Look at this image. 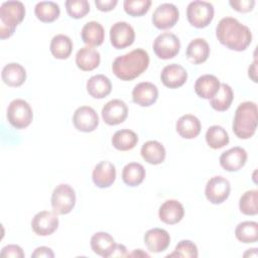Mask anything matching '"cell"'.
I'll list each match as a JSON object with an SVG mask.
<instances>
[{"instance_id":"6da1fadb","label":"cell","mask_w":258,"mask_h":258,"mask_svg":"<svg viewBox=\"0 0 258 258\" xmlns=\"http://www.w3.org/2000/svg\"><path fill=\"white\" fill-rule=\"evenodd\" d=\"M216 36L223 45L235 51L245 50L252 41L250 28L231 16H226L219 21Z\"/></svg>"},{"instance_id":"7a4b0ae2","label":"cell","mask_w":258,"mask_h":258,"mask_svg":"<svg viewBox=\"0 0 258 258\" xmlns=\"http://www.w3.org/2000/svg\"><path fill=\"white\" fill-rule=\"evenodd\" d=\"M149 66V55L142 48L133 49L117 56L112 64L114 75L122 81H132L144 73Z\"/></svg>"},{"instance_id":"3957f363","label":"cell","mask_w":258,"mask_h":258,"mask_svg":"<svg viewBox=\"0 0 258 258\" xmlns=\"http://www.w3.org/2000/svg\"><path fill=\"white\" fill-rule=\"evenodd\" d=\"M258 110L254 102L246 101L241 103L235 112L232 129L240 139L251 138L257 129Z\"/></svg>"},{"instance_id":"277c9868","label":"cell","mask_w":258,"mask_h":258,"mask_svg":"<svg viewBox=\"0 0 258 258\" xmlns=\"http://www.w3.org/2000/svg\"><path fill=\"white\" fill-rule=\"evenodd\" d=\"M25 7L20 1H6L0 6V38L13 35L17 25L24 19Z\"/></svg>"},{"instance_id":"5b68a950","label":"cell","mask_w":258,"mask_h":258,"mask_svg":"<svg viewBox=\"0 0 258 258\" xmlns=\"http://www.w3.org/2000/svg\"><path fill=\"white\" fill-rule=\"evenodd\" d=\"M6 117L14 128L24 129L30 125L33 119L32 108L25 100L14 99L8 105Z\"/></svg>"},{"instance_id":"8992f818","label":"cell","mask_w":258,"mask_h":258,"mask_svg":"<svg viewBox=\"0 0 258 258\" xmlns=\"http://www.w3.org/2000/svg\"><path fill=\"white\" fill-rule=\"evenodd\" d=\"M215 9L208 1H191L186 7L187 21L197 28L207 27L214 18Z\"/></svg>"},{"instance_id":"52a82bcc","label":"cell","mask_w":258,"mask_h":258,"mask_svg":"<svg viewBox=\"0 0 258 258\" xmlns=\"http://www.w3.org/2000/svg\"><path fill=\"white\" fill-rule=\"evenodd\" d=\"M50 204L53 212L57 215H67L71 213L76 205L75 189L68 183L56 185L51 194Z\"/></svg>"},{"instance_id":"ba28073f","label":"cell","mask_w":258,"mask_h":258,"mask_svg":"<svg viewBox=\"0 0 258 258\" xmlns=\"http://www.w3.org/2000/svg\"><path fill=\"white\" fill-rule=\"evenodd\" d=\"M152 47L158 58L169 59L178 54L180 49V41L174 33L162 32L155 37Z\"/></svg>"},{"instance_id":"9c48e42d","label":"cell","mask_w":258,"mask_h":258,"mask_svg":"<svg viewBox=\"0 0 258 258\" xmlns=\"http://www.w3.org/2000/svg\"><path fill=\"white\" fill-rule=\"evenodd\" d=\"M230 191V181L222 175H215L211 177L208 180L205 188L207 200L214 205H220L224 203L229 198Z\"/></svg>"},{"instance_id":"30bf717a","label":"cell","mask_w":258,"mask_h":258,"mask_svg":"<svg viewBox=\"0 0 258 258\" xmlns=\"http://www.w3.org/2000/svg\"><path fill=\"white\" fill-rule=\"evenodd\" d=\"M179 18V11L172 3L158 5L152 14V23L158 29L172 28Z\"/></svg>"},{"instance_id":"8fae6325","label":"cell","mask_w":258,"mask_h":258,"mask_svg":"<svg viewBox=\"0 0 258 258\" xmlns=\"http://www.w3.org/2000/svg\"><path fill=\"white\" fill-rule=\"evenodd\" d=\"M135 40L134 28L126 21H118L110 28V41L113 47L123 49L133 44Z\"/></svg>"},{"instance_id":"7c38bea8","label":"cell","mask_w":258,"mask_h":258,"mask_svg":"<svg viewBox=\"0 0 258 258\" xmlns=\"http://www.w3.org/2000/svg\"><path fill=\"white\" fill-rule=\"evenodd\" d=\"M58 228V218L55 212L41 211L31 220V229L38 236H49Z\"/></svg>"},{"instance_id":"4fadbf2b","label":"cell","mask_w":258,"mask_h":258,"mask_svg":"<svg viewBox=\"0 0 258 258\" xmlns=\"http://www.w3.org/2000/svg\"><path fill=\"white\" fill-rule=\"evenodd\" d=\"M73 124L81 132H93L99 125V116L94 108L81 106L74 112Z\"/></svg>"},{"instance_id":"5bb4252c","label":"cell","mask_w":258,"mask_h":258,"mask_svg":"<svg viewBox=\"0 0 258 258\" xmlns=\"http://www.w3.org/2000/svg\"><path fill=\"white\" fill-rule=\"evenodd\" d=\"M101 114L103 121L106 124L115 126L126 120L128 116V107L124 101L113 99L104 105Z\"/></svg>"},{"instance_id":"9a60e30c","label":"cell","mask_w":258,"mask_h":258,"mask_svg":"<svg viewBox=\"0 0 258 258\" xmlns=\"http://www.w3.org/2000/svg\"><path fill=\"white\" fill-rule=\"evenodd\" d=\"M247 157V151L244 148L235 146L223 152L219 160L221 166L225 170L232 172L241 169L246 164Z\"/></svg>"},{"instance_id":"2e32d148","label":"cell","mask_w":258,"mask_h":258,"mask_svg":"<svg viewBox=\"0 0 258 258\" xmlns=\"http://www.w3.org/2000/svg\"><path fill=\"white\" fill-rule=\"evenodd\" d=\"M160 80L165 87L169 89H177L186 82L187 72L178 63H170L162 69Z\"/></svg>"},{"instance_id":"e0dca14e","label":"cell","mask_w":258,"mask_h":258,"mask_svg":"<svg viewBox=\"0 0 258 258\" xmlns=\"http://www.w3.org/2000/svg\"><path fill=\"white\" fill-rule=\"evenodd\" d=\"M143 240L147 250L152 253L163 252L170 244V236L168 232L161 228L148 230L144 234Z\"/></svg>"},{"instance_id":"ac0fdd59","label":"cell","mask_w":258,"mask_h":258,"mask_svg":"<svg viewBox=\"0 0 258 258\" xmlns=\"http://www.w3.org/2000/svg\"><path fill=\"white\" fill-rule=\"evenodd\" d=\"M158 99V89L150 82H141L132 90V100L141 107H149Z\"/></svg>"},{"instance_id":"d6986e66","label":"cell","mask_w":258,"mask_h":258,"mask_svg":"<svg viewBox=\"0 0 258 258\" xmlns=\"http://www.w3.org/2000/svg\"><path fill=\"white\" fill-rule=\"evenodd\" d=\"M92 179L95 185L100 188L111 186L116 179L115 165L107 160L99 162L93 169Z\"/></svg>"},{"instance_id":"ffe728a7","label":"cell","mask_w":258,"mask_h":258,"mask_svg":"<svg viewBox=\"0 0 258 258\" xmlns=\"http://www.w3.org/2000/svg\"><path fill=\"white\" fill-rule=\"evenodd\" d=\"M184 216V208L177 200L165 201L158 210V217L161 222L167 225L177 224Z\"/></svg>"},{"instance_id":"44dd1931","label":"cell","mask_w":258,"mask_h":258,"mask_svg":"<svg viewBox=\"0 0 258 258\" xmlns=\"http://www.w3.org/2000/svg\"><path fill=\"white\" fill-rule=\"evenodd\" d=\"M90 245L95 254L107 258L112 256L117 243L109 233L97 232L92 236Z\"/></svg>"},{"instance_id":"7402d4cb","label":"cell","mask_w":258,"mask_h":258,"mask_svg":"<svg viewBox=\"0 0 258 258\" xmlns=\"http://www.w3.org/2000/svg\"><path fill=\"white\" fill-rule=\"evenodd\" d=\"M176 132L184 139L196 138L202 129V124L199 118L191 114H185L178 118L175 124Z\"/></svg>"},{"instance_id":"603a6c76","label":"cell","mask_w":258,"mask_h":258,"mask_svg":"<svg viewBox=\"0 0 258 258\" xmlns=\"http://www.w3.org/2000/svg\"><path fill=\"white\" fill-rule=\"evenodd\" d=\"M101 61L100 52L92 46L80 48L76 54V64L84 72H91L97 69Z\"/></svg>"},{"instance_id":"cb8c5ba5","label":"cell","mask_w":258,"mask_h":258,"mask_svg":"<svg viewBox=\"0 0 258 258\" xmlns=\"http://www.w3.org/2000/svg\"><path fill=\"white\" fill-rule=\"evenodd\" d=\"M221 83L214 75H203L195 83V92L202 99H212L219 91Z\"/></svg>"},{"instance_id":"d4e9b609","label":"cell","mask_w":258,"mask_h":258,"mask_svg":"<svg viewBox=\"0 0 258 258\" xmlns=\"http://www.w3.org/2000/svg\"><path fill=\"white\" fill-rule=\"evenodd\" d=\"M81 36L88 46H99L105 39V30L100 22L89 21L83 26Z\"/></svg>"},{"instance_id":"484cf974","label":"cell","mask_w":258,"mask_h":258,"mask_svg":"<svg viewBox=\"0 0 258 258\" xmlns=\"http://www.w3.org/2000/svg\"><path fill=\"white\" fill-rule=\"evenodd\" d=\"M87 91L89 95L95 99H103L112 91V83L110 79L104 75H95L87 82Z\"/></svg>"},{"instance_id":"4316f807","label":"cell","mask_w":258,"mask_h":258,"mask_svg":"<svg viewBox=\"0 0 258 258\" xmlns=\"http://www.w3.org/2000/svg\"><path fill=\"white\" fill-rule=\"evenodd\" d=\"M2 81L9 87H20L26 80L25 69L17 62H9L3 69L1 73Z\"/></svg>"},{"instance_id":"83f0119b","label":"cell","mask_w":258,"mask_h":258,"mask_svg":"<svg viewBox=\"0 0 258 258\" xmlns=\"http://www.w3.org/2000/svg\"><path fill=\"white\" fill-rule=\"evenodd\" d=\"M142 158L149 164L157 165L164 161L166 151L164 146L156 141V140H149L146 141L140 150Z\"/></svg>"},{"instance_id":"f1b7e54d","label":"cell","mask_w":258,"mask_h":258,"mask_svg":"<svg viewBox=\"0 0 258 258\" xmlns=\"http://www.w3.org/2000/svg\"><path fill=\"white\" fill-rule=\"evenodd\" d=\"M210 45L204 38L192 39L186 47L187 58L196 64L205 62L210 56Z\"/></svg>"},{"instance_id":"f546056e","label":"cell","mask_w":258,"mask_h":258,"mask_svg":"<svg viewBox=\"0 0 258 258\" xmlns=\"http://www.w3.org/2000/svg\"><path fill=\"white\" fill-rule=\"evenodd\" d=\"M49 49L55 58L66 59L73 51V41L68 35L56 34L50 41Z\"/></svg>"},{"instance_id":"4dcf8cb0","label":"cell","mask_w":258,"mask_h":258,"mask_svg":"<svg viewBox=\"0 0 258 258\" xmlns=\"http://www.w3.org/2000/svg\"><path fill=\"white\" fill-rule=\"evenodd\" d=\"M138 143L137 134L130 129H121L116 131L112 137V145L120 151L133 149Z\"/></svg>"},{"instance_id":"1f68e13d","label":"cell","mask_w":258,"mask_h":258,"mask_svg":"<svg viewBox=\"0 0 258 258\" xmlns=\"http://www.w3.org/2000/svg\"><path fill=\"white\" fill-rule=\"evenodd\" d=\"M145 168L138 162L127 163L122 170V179L128 186H137L145 178Z\"/></svg>"},{"instance_id":"d6a6232c","label":"cell","mask_w":258,"mask_h":258,"mask_svg":"<svg viewBox=\"0 0 258 258\" xmlns=\"http://www.w3.org/2000/svg\"><path fill=\"white\" fill-rule=\"evenodd\" d=\"M234 93L228 84H221L218 93L210 99L211 107L219 112L227 111L233 102Z\"/></svg>"},{"instance_id":"836d02e7","label":"cell","mask_w":258,"mask_h":258,"mask_svg":"<svg viewBox=\"0 0 258 258\" xmlns=\"http://www.w3.org/2000/svg\"><path fill=\"white\" fill-rule=\"evenodd\" d=\"M34 14L41 22L49 23L56 20L60 14L59 6L52 1H40L34 7Z\"/></svg>"},{"instance_id":"e575fe53","label":"cell","mask_w":258,"mask_h":258,"mask_svg":"<svg viewBox=\"0 0 258 258\" xmlns=\"http://www.w3.org/2000/svg\"><path fill=\"white\" fill-rule=\"evenodd\" d=\"M235 236L238 241L249 244L258 241V223L245 221L239 223L235 229Z\"/></svg>"},{"instance_id":"d590c367","label":"cell","mask_w":258,"mask_h":258,"mask_svg":"<svg viewBox=\"0 0 258 258\" xmlns=\"http://www.w3.org/2000/svg\"><path fill=\"white\" fill-rule=\"evenodd\" d=\"M205 137L208 145L213 149L223 148L230 141L228 132L220 125H213L209 127Z\"/></svg>"},{"instance_id":"8d00e7d4","label":"cell","mask_w":258,"mask_h":258,"mask_svg":"<svg viewBox=\"0 0 258 258\" xmlns=\"http://www.w3.org/2000/svg\"><path fill=\"white\" fill-rule=\"evenodd\" d=\"M258 201V190L250 189L245 191L239 201L240 212L246 216H255L258 213L257 207Z\"/></svg>"},{"instance_id":"74e56055","label":"cell","mask_w":258,"mask_h":258,"mask_svg":"<svg viewBox=\"0 0 258 258\" xmlns=\"http://www.w3.org/2000/svg\"><path fill=\"white\" fill-rule=\"evenodd\" d=\"M199 251L197 245L189 240H181L174 248L173 252L166 257H182V258H197Z\"/></svg>"},{"instance_id":"f35d334b","label":"cell","mask_w":258,"mask_h":258,"mask_svg":"<svg viewBox=\"0 0 258 258\" xmlns=\"http://www.w3.org/2000/svg\"><path fill=\"white\" fill-rule=\"evenodd\" d=\"M64 4L67 13L75 19L83 18L90 12V4L87 0H67Z\"/></svg>"},{"instance_id":"ab89813d","label":"cell","mask_w":258,"mask_h":258,"mask_svg":"<svg viewBox=\"0 0 258 258\" xmlns=\"http://www.w3.org/2000/svg\"><path fill=\"white\" fill-rule=\"evenodd\" d=\"M150 6V0H125L123 3L125 12L133 17H138L146 14Z\"/></svg>"},{"instance_id":"60d3db41","label":"cell","mask_w":258,"mask_h":258,"mask_svg":"<svg viewBox=\"0 0 258 258\" xmlns=\"http://www.w3.org/2000/svg\"><path fill=\"white\" fill-rule=\"evenodd\" d=\"M0 256L3 258H23L25 254L20 246L10 244L2 248Z\"/></svg>"},{"instance_id":"b9f144b4","label":"cell","mask_w":258,"mask_h":258,"mask_svg":"<svg viewBox=\"0 0 258 258\" xmlns=\"http://www.w3.org/2000/svg\"><path fill=\"white\" fill-rule=\"evenodd\" d=\"M229 4L234 10L238 12H250L254 8L255 1L254 0H230Z\"/></svg>"},{"instance_id":"7bdbcfd3","label":"cell","mask_w":258,"mask_h":258,"mask_svg":"<svg viewBox=\"0 0 258 258\" xmlns=\"http://www.w3.org/2000/svg\"><path fill=\"white\" fill-rule=\"evenodd\" d=\"M117 0H95V5L100 11L108 12L115 8L117 5Z\"/></svg>"},{"instance_id":"ee69618b","label":"cell","mask_w":258,"mask_h":258,"mask_svg":"<svg viewBox=\"0 0 258 258\" xmlns=\"http://www.w3.org/2000/svg\"><path fill=\"white\" fill-rule=\"evenodd\" d=\"M31 257H33V258H41V257L53 258L54 253L52 252V250L50 248L45 247V246H41V247H37L33 251V253L31 254Z\"/></svg>"},{"instance_id":"f6af8a7d","label":"cell","mask_w":258,"mask_h":258,"mask_svg":"<svg viewBox=\"0 0 258 258\" xmlns=\"http://www.w3.org/2000/svg\"><path fill=\"white\" fill-rule=\"evenodd\" d=\"M125 256H128L126 247L122 244H117L111 257H125Z\"/></svg>"},{"instance_id":"bcb514c9","label":"cell","mask_w":258,"mask_h":258,"mask_svg":"<svg viewBox=\"0 0 258 258\" xmlns=\"http://www.w3.org/2000/svg\"><path fill=\"white\" fill-rule=\"evenodd\" d=\"M248 76L249 78L254 82L257 83V60L256 58L254 59V61L250 64L249 69H248Z\"/></svg>"},{"instance_id":"7dc6e473","label":"cell","mask_w":258,"mask_h":258,"mask_svg":"<svg viewBox=\"0 0 258 258\" xmlns=\"http://www.w3.org/2000/svg\"><path fill=\"white\" fill-rule=\"evenodd\" d=\"M252 251L254 252V257H256V256H257V248H252ZM247 255H250V256L252 255V254H251V252H250L249 250L244 254V257H247Z\"/></svg>"}]
</instances>
